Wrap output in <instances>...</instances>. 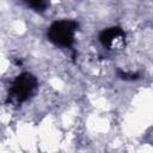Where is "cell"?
Instances as JSON below:
<instances>
[{"label": "cell", "instance_id": "obj_1", "mask_svg": "<svg viewBox=\"0 0 153 153\" xmlns=\"http://www.w3.org/2000/svg\"><path fill=\"white\" fill-rule=\"evenodd\" d=\"M37 86H38V81L33 74L29 72H24L19 74L18 76H16V79L13 80L10 87L7 103L14 105H20L25 103L27 99H30L33 96V93L37 90Z\"/></svg>", "mask_w": 153, "mask_h": 153}, {"label": "cell", "instance_id": "obj_2", "mask_svg": "<svg viewBox=\"0 0 153 153\" xmlns=\"http://www.w3.org/2000/svg\"><path fill=\"white\" fill-rule=\"evenodd\" d=\"M79 24L75 20L62 19L54 22L47 31L48 39L61 48H71L74 43V35Z\"/></svg>", "mask_w": 153, "mask_h": 153}, {"label": "cell", "instance_id": "obj_3", "mask_svg": "<svg viewBox=\"0 0 153 153\" xmlns=\"http://www.w3.org/2000/svg\"><path fill=\"white\" fill-rule=\"evenodd\" d=\"M126 32L120 26H111L104 29L99 33V42L100 44L111 51L122 50L126 47Z\"/></svg>", "mask_w": 153, "mask_h": 153}, {"label": "cell", "instance_id": "obj_4", "mask_svg": "<svg viewBox=\"0 0 153 153\" xmlns=\"http://www.w3.org/2000/svg\"><path fill=\"white\" fill-rule=\"evenodd\" d=\"M25 2L29 7L39 13H43L49 7V0H25Z\"/></svg>", "mask_w": 153, "mask_h": 153}, {"label": "cell", "instance_id": "obj_5", "mask_svg": "<svg viewBox=\"0 0 153 153\" xmlns=\"http://www.w3.org/2000/svg\"><path fill=\"white\" fill-rule=\"evenodd\" d=\"M117 74H118V78H121L123 80H136L140 78L139 74H136V73H128V72H123L121 69L117 71Z\"/></svg>", "mask_w": 153, "mask_h": 153}]
</instances>
